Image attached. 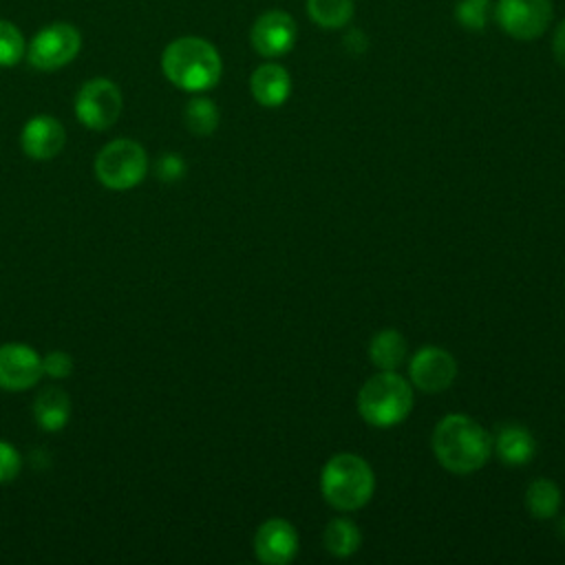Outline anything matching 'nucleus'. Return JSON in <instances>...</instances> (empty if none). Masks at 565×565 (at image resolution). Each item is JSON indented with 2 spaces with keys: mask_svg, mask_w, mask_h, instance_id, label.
I'll return each instance as SVG.
<instances>
[{
  "mask_svg": "<svg viewBox=\"0 0 565 565\" xmlns=\"http://www.w3.org/2000/svg\"><path fill=\"white\" fill-rule=\"evenodd\" d=\"M433 452L448 472L468 475L483 468L490 459L492 437L472 417L452 413L435 426Z\"/></svg>",
  "mask_w": 565,
  "mask_h": 565,
  "instance_id": "f257e3e1",
  "label": "nucleus"
},
{
  "mask_svg": "<svg viewBox=\"0 0 565 565\" xmlns=\"http://www.w3.org/2000/svg\"><path fill=\"white\" fill-rule=\"evenodd\" d=\"M161 71L177 88L201 93L216 86L223 64L214 44L196 35H183L163 49Z\"/></svg>",
  "mask_w": 565,
  "mask_h": 565,
  "instance_id": "f03ea898",
  "label": "nucleus"
},
{
  "mask_svg": "<svg viewBox=\"0 0 565 565\" xmlns=\"http://www.w3.org/2000/svg\"><path fill=\"white\" fill-rule=\"evenodd\" d=\"M375 490L371 466L353 452L333 455L320 472V492L335 510H358L369 503Z\"/></svg>",
  "mask_w": 565,
  "mask_h": 565,
  "instance_id": "7ed1b4c3",
  "label": "nucleus"
},
{
  "mask_svg": "<svg viewBox=\"0 0 565 565\" xmlns=\"http://www.w3.org/2000/svg\"><path fill=\"white\" fill-rule=\"evenodd\" d=\"M413 408V388L411 384L393 373L382 371L369 377L358 393V413L360 417L375 428L397 426L408 417Z\"/></svg>",
  "mask_w": 565,
  "mask_h": 565,
  "instance_id": "20e7f679",
  "label": "nucleus"
},
{
  "mask_svg": "<svg viewBox=\"0 0 565 565\" xmlns=\"http://www.w3.org/2000/svg\"><path fill=\"white\" fill-rule=\"evenodd\" d=\"M148 170L146 150L132 139H115L104 146L95 159V174L99 183L110 190L135 188Z\"/></svg>",
  "mask_w": 565,
  "mask_h": 565,
  "instance_id": "39448f33",
  "label": "nucleus"
},
{
  "mask_svg": "<svg viewBox=\"0 0 565 565\" xmlns=\"http://www.w3.org/2000/svg\"><path fill=\"white\" fill-rule=\"evenodd\" d=\"M79 49V31L68 22H53L33 35L26 46V57L38 71H57L73 62Z\"/></svg>",
  "mask_w": 565,
  "mask_h": 565,
  "instance_id": "423d86ee",
  "label": "nucleus"
},
{
  "mask_svg": "<svg viewBox=\"0 0 565 565\" xmlns=\"http://www.w3.org/2000/svg\"><path fill=\"white\" fill-rule=\"evenodd\" d=\"M121 108V90L106 77L88 79L75 97V115L90 130H108L119 119Z\"/></svg>",
  "mask_w": 565,
  "mask_h": 565,
  "instance_id": "0eeeda50",
  "label": "nucleus"
},
{
  "mask_svg": "<svg viewBox=\"0 0 565 565\" xmlns=\"http://www.w3.org/2000/svg\"><path fill=\"white\" fill-rule=\"evenodd\" d=\"M497 24L514 40H534L552 22V0H499Z\"/></svg>",
  "mask_w": 565,
  "mask_h": 565,
  "instance_id": "6e6552de",
  "label": "nucleus"
},
{
  "mask_svg": "<svg viewBox=\"0 0 565 565\" xmlns=\"http://www.w3.org/2000/svg\"><path fill=\"white\" fill-rule=\"evenodd\" d=\"M249 42L258 55L280 57L294 49L296 22L287 11L269 9L252 24Z\"/></svg>",
  "mask_w": 565,
  "mask_h": 565,
  "instance_id": "1a4fd4ad",
  "label": "nucleus"
},
{
  "mask_svg": "<svg viewBox=\"0 0 565 565\" xmlns=\"http://www.w3.org/2000/svg\"><path fill=\"white\" fill-rule=\"evenodd\" d=\"M408 375L419 391L441 393L455 382L457 362L441 347H422L408 364Z\"/></svg>",
  "mask_w": 565,
  "mask_h": 565,
  "instance_id": "9d476101",
  "label": "nucleus"
},
{
  "mask_svg": "<svg viewBox=\"0 0 565 565\" xmlns=\"http://www.w3.org/2000/svg\"><path fill=\"white\" fill-rule=\"evenodd\" d=\"M44 375L42 358L26 344L0 347V388L26 391Z\"/></svg>",
  "mask_w": 565,
  "mask_h": 565,
  "instance_id": "9b49d317",
  "label": "nucleus"
},
{
  "mask_svg": "<svg viewBox=\"0 0 565 565\" xmlns=\"http://www.w3.org/2000/svg\"><path fill=\"white\" fill-rule=\"evenodd\" d=\"M254 552L267 565H285L298 554L296 527L285 519L265 521L254 536Z\"/></svg>",
  "mask_w": 565,
  "mask_h": 565,
  "instance_id": "f8f14e48",
  "label": "nucleus"
},
{
  "mask_svg": "<svg viewBox=\"0 0 565 565\" xmlns=\"http://www.w3.org/2000/svg\"><path fill=\"white\" fill-rule=\"evenodd\" d=\"M66 141V130L60 124V119L51 115H38L31 117L20 135V143L26 157L35 161H46L53 159Z\"/></svg>",
  "mask_w": 565,
  "mask_h": 565,
  "instance_id": "ddd939ff",
  "label": "nucleus"
},
{
  "mask_svg": "<svg viewBox=\"0 0 565 565\" xmlns=\"http://www.w3.org/2000/svg\"><path fill=\"white\" fill-rule=\"evenodd\" d=\"M249 90L260 106L276 108L285 104V99L289 97V90H291L289 73L274 62L260 64L249 77Z\"/></svg>",
  "mask_w": 565,
  "mask_h": 565,
  "instance_id": "4468645a",
  "label": "nucleus"
},
{
  "mask_svg": "<svg viewBox=\"0 0 565 565\" xmlns=\"http://www.w3.org/2000/svg\"><path fill=\"white\" fill-rule=\"evenodd\" d=\"M492 448L501 461L510 466H525L536 452V441L525 426L510 422L497 428L492 437Z\"/></svg>",
  "mask_w": 565,
  "mask_h": 565,
  "instance_id": "2eb2a0df",
  "label": "nucleus"
},
{
  "mask_svg": "<svg viewBox=\"0 0 565 565\" xmlns=\"http://www.w3.org/2000/svg\"><path fill=\"white\" fill-rule=\"evenodd\" d=\"M68 415H71V399L66 391L57 386H49L38 393L33 402V417L42 430H49V433L62 430L68 422Z\"/></svg>",
  "mask_w": 565,
  "mask_h": 565,
  "instance_id": "dca6fc26",
  "label": "nucleus"
},
{
  "mask_svg": "<svg viewBox=\"0 0 565 565\" xmlns=\"http://www.w3.org/2000/svg\"><path fill=\"white\" fill-rule=\"evenodd\" d=\"M406 340L395 329H382L371 338L369 358L380 371H395L406 358Z\"/></svg>",
  "mask_w": 565,
  "mask_h": 565,
  "instance_id": "f3484780",
  "label": "nucleus"
},
{
  "mask_svg": "<svg viewBox=\"0 0 565 565\" xmlns=\"http://www.w3.org/2000/svg\"><path fill=\"white\" fill-rule=\"evenodd\" d=\"M322 541H324V547L333 556L347 558V556L355 554L358 547H360V530L353 521H349L344 516H338V519H331L327 523Z\"/></svg>",
  "mask_w": 565,
  "mask_h": 565,
  "instance_id": "a211bd4d",
  "label": "nucleus"
},
{
  "mask_svg": "<svg viewBox=\"0 0 565 565\" xmlns=\"http://www.w3.org/2000/svg\"><path fill=\"white\" fill-rule=\"evenodd\" d=\"M525 505L534 519H552L561 508V488L545 477L534 479L525 490Z\"/></svg>",
  "mask_w": 565,
  "mask_h": 565,
  "instance_id": "6ab92c4d",
  "label": "nucleus"
},
{
  "mask_svg": "<svg viewBox=\"0 0 565 565\" xmlns=\"http://www.w3.org/2000/svg\"><path fill=\"white\" fill-rule=\"evenodd\" d=\"M307 13L322 29H342L353 18V0H307Z\"/></svg>",
  "mask_w": 565,
  "mask_h": 565,
  "instance_id": "aec40b11",
  "label": "nucleus"
},
{
  "mask_svg": "<svg viewBox=\"0 0 565 565\" xmlns=\"http://www.w3.org/2000/svg\"><path fill=\"white\" fill-rule=\"evenodd\" d=\"M185 126L190 132L205 137L212 135L218 126V110L216 104L207 97H194L185 106Z\"/></svg>",
  "mask_w": 565,
  "mask_h": 565,
  "instance_id": "412c9836",
  "label": "nucleus"
},
{
  "mask_svg": "<svg viewBox=\"0 0 565 565\" xmlns=\"http://www.w3.org/2000/svg\"><path fill=\"white\" fill-rule=\"evenodd\" d=\"M24 51L26 44L20 29L9 20H0V66L18 64Z\"/></svg>",
  "mask_w": 565,
  "mask_h": 565,
  "instance_id": "4be33fe9",
  "label": "nucleus"
},
{
  "mask_svg": "<svg viewBox=\"0 0 565 565\" xmlns=\"http://www.w3.org/2000/svg\"><path fill=\"white\" fill-rule=\"evenodd\" d=\"M490 0H459L455 7L457 22L468 31H481L488 22Z\"/></svg>",
  "mask_w": 565,
  "mask_h": 565,
  "instance_id": "5701e85b",
  "label": "nucleus"
},
{
  "mask_svg": "<svg viewBox=\"0 0 565 565\" xmlns=\"http://www.w3.org/2000/svg\"><path fill=\"white\" fill-rule=\"evenodd\" d=\"M22 466L20 452L4 439H0V483H9L18 477Z\"/></svg>",
  "mask_w": 565,
  "mask_h": 565,
  "instance_id": "b1692460",
  "label": "nucleus"
},
{
  "mask_svg": "<svg viewBox=\"0 0 565 565\" xmlns=\"http://www.w3.org/2000/svg\"><path fill=\"white\" fill-rule=\"evenodd\" d=\"M42 369H44V375L62 380V377H68L73 373V360L64 351H51L42 360Z\"/></svg>",
  "mask_w": 565,
  "mask_h": 565,
  "instance_id": "393cba45",
  "label": "nucleus"
},
{
  "mask_svg": "<svg viewBox=\"0 0 565 565\" xmlns=\"http://www.w3.org/2000/svg\"><path fill=\"white\" fill-rule=\"evenodd\" d=\"M185 174V163L181 159V154H174V152H168L159 159L157 163V177L161 181H179L181 177Z\"/></svg>",
  "mask_w": 565,
  "mask_h": 565,
  "instance_id": "a878e982",
  "label": "nucleus"
},
{
  "mask_svg": "<svg viewBox=\"0 0 565 565\" xmlns=\"http://www.w3.org/2000/svg\"><path fill=\"white\" fill-rule=\"evenodd\" d=\"M344 46L351 51V53H364L366 46H369V40L366 35L360 31V29H349L347 35H344Z\"/></svg>",
  "mask_w": 565,
  "mask_h": 565,
  "instance_id": "bb28decb",
  "label": "nucleus"
},
{
  "mask_svg": "<svg viewBox=\"0 0 565 565\" xmlns=\"http://www.w3.org/2000/svg\"><path fill=\"white\" fill-rule=\"evenodd\" d=\"M552 53L561 66H565V20L556 26L554 40H552Z\"/></svg>",
  "mask_w": 565,
  "mask_h": 565,
  "instance_id": "cd10ccee",
  "label": "nucleus"
}]
</instances>
